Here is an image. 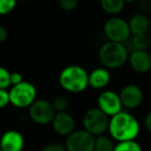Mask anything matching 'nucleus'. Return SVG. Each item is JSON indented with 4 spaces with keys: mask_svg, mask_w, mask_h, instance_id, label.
Wrapping results in <instances>:
<instances>
[{
    "mask_svg": "<svg viewBox=\"0 0 151 151\" xmlns=\"http://www.w3.org/2000/svg\"><path fill=\"white\" fill-rule=\"evenodd\" d=\"M9 92L11 104L17 108H29L36 101L35 87L26 81L13 86Z\"/></svg>",
    "mask_w": 151,
    "mask_h": 151,
    "instance_id": "39448f33",
    "label": "nucleus"
},
{
    "mask_svg": "<svg viewBox=\"0 0 151 151\" xmlns=\"http://www.w3.org/2000/svg\"><path fill=\"white\" fill-rule=\"evenodd\" d=\"M128 62L130 67L139 73H148L151 69V56L146 50H132L128 55Z\"/></svg>",
    "mask_w": 151,
    "mask_h": 151,
    "instance_id": "9b49d317",
    "label": "nucleus"
},
{
    "mask_svg": "<svg viewBox=\"0 0 151 151\" xmlns=\"http://www.w3.org/2000/svg\"><path fill=\"white\" fill-rule=\"evenodd\" d=\"M109 116L99 108H91L83 116L84 129L94 137L105 134L109 127Z\"/></svg>",
    "mask_w": 151,
    "mask_h": 151,
    "instance_id": "20e7f679",
    "label": "nucleus"
},
{
    "mask_svg": "<svg viewBox=\"0 0 151 151\" xmlns=\"http://www.w3.org/2000/svg\"><path fill=\"white\" fill-rule=\"evenodd\" d=\"M53 129L60 136H69L75 132V119L67 112L56 113L52 120Z\"/></svg>",
    "mask_w": 151,
    "mask_h": 151,
    "instance_id": "ddd939ff",
    "label": "nucleus"
},
{
    "mask_svg": "<svg viewBox=\"0 0 151 151\" xmlns=\"http://www.w3.org/2000/svg\"><path fill=\"white\" fill-rule=\"evenodd\" d=\"M11 85V73L5 67L0 66V89H6Z\"/></svg>",
    "mask_w": 151,
    "mask_h": 151,
    "instance_id": "412c9836",
    "label": "nucleus"
},
{
    "mask_svg": "<svg viewBox=\"0 0 151 151\" xmlns=\"http://www.w3.org/2000/svg\"><path fill=\"white\" fill-rule=\"evenodd\" d=\"M114 151H142V147L136 141L118 142L115 145Z\"/></svg>",
    "mask_w": 151,
    "mask_h": 151,
    "instance_id": "6ab92c4d",
    "label": "nucleus"
},
{
    "mask_svg": "<svg viewBox=\"0 0 151 151\" xmlns=\"http://www.w3.org/2000/svg\"><path fill=\"white\" fill-rule=\"evenodd\" d=\"M40 151H67L65 148V145L60 143H51L44 147Z\"/></svg>",
    "mask_w": 151,
    "mask_h": 151,
    "instance_id": "393cba45",
    "label": "nucleus"
},
{
    "mask_svg": "<svg viewBox=\"0 0 151 151\" xmlns=\"http://www.w3.org/2000/svg\"><path fill=\"white\" fill-rule=\"evenodd\" d=\"M140 9L142 11L143 14H147L151 11V4L150 1H146V0H142L140 3Z\"/></svg>",
    "mask_w": 151,
    "mask_h": 151,
    "instance_id": "bb28decb",
    "label": "nucleus"
},
{
    "mask_svg": "<svg viewBox=\"0 0 151 151\" xmlns=\"http://www.w3.org/2000/svg\"><path fill=\"white\" fill-rule=\"evenodd\" d=\"M55 114L52 103L47 99H36L29 107V117L34 123L40 125L52 123Z\"/></svg>",
    "mask_w": 151,
    "mask_h": 151,
    "instance_id": "6e6552de",
    "label": "nucleus"
},
{
    "mask_svg": "<svg viewBox=\"0 0 151 151\" xmlns=\"http://www.w3.org/2000/svg\"><path fill=\"white\" fill-rule=\"evenodd\" d=\"M124 0H101V6L104 12L110 15H117L124 9Z\"/></svg>",
    "mask_w": 151,
    "mask_h": 151,
    "instance_id": "dca6fc26",
    "label": "nucleus"
},
{
    "mask_svg": "<svg viewBox=\"0 0 151 151\" xmlns=\"http://www.w3.org/2000/svg\"><path fill=\"white\" fill-rule=\"evenodd\" d=\"M99 58L106 68H119L128 60L127 48L121 42L109 40L101 47Z\"/></svg>",
    "mask_w": 151,
    "mask_h": 151,
    "instance_id": "7ed1b4c3",
    "label": "nucleus"
},
{
    "mask_svg": "<svg viewBox=\"0 0 151 151\" xmlns=\"http://www.w3.org/2000/svg\"><path fill=\"white\" fill-rule=\"evenodd\" d=\"M7 38V30L3 26L0 25V44H2Z\"/></svg>",
    "mask_w": 151,
    "mask_h": 151,
    "instance_id": "c85d7f7f",
    "label": "nucleus"
},
{
    "mask_svg": "<svg viewBox=\"0 0 151 151\" xmlns=\"http://www.w3.org/2000/svg\"><path fill=\"white\" fill-rule=\"evenodd\" d=\"M115 144L111 137L106 136L105 134L95 137L94 151H114Z\"/></svg>",
    "mask_w": 151,
    "mask_h": 151,
    "instance_id": "f3484780",
    "label": "nucleus"
},
{
    "mask_svg": "<svg viewBox=\"0 0 151 151\" xmlns=\"http://www.w3.org/2000/svg\"><path fill=\"white\" fill-rule=\"evenodd\" d=\"M146 1H151V0H146Z\"/></svg>",
    "mask_w": 151,
    "mask_h": 151,
    "instance_id": "473e14b6",
    "label": "nucleus"
},
{
    "mask_svg": "<svg viewBox=\"0 0 151 151\" xmlns=\"http://www.w3.org/2000/svg\"><path fill=\"white\" fill-rule=\"evenodd\" d=\"M89 73L79 65H68L59 75V83L67 92L80 93L89 86Z\"/></svg>",
    "mask_w": 151,
    "mask_h": 151,
    "instance_id": "f03ea898",
    "label": "nucleus"
},
{
    "mask_svg": "<svg viewBox=\"0 0 151 151\" xmlns=\"http://www.w3.org/2000/svg\"><path fill=\"white\" fill-rule=\"evenodd\" d=\"M104 32L111 42L124 44L130 36L129 25L125 20L118 17L110 18L104 26Z\"/></svg>",
    "mask_w": 151,
    "mask_h": 151,
    "instance_id": "423d86ee",
    "label": "nucleus"
},
{
    "mask_svg": "<svg viewBox=\"0 0 151 151\" xmlns=\"http://www.w3.org/2000/svg\"><path fill=\"white\" fill-rule=\"evenodd\" d=\"M132 47L134 50H146L150 46V37L147 33L143 34H137L134 35L132 38Z\"/></svg>",
    "mask_w": 151,
    "mask_h": 151,
    "instance_id": "a211bd4d",
    "label": "nucleus"
},
{
    "mask_svg": "<svg viewBox=\"0 0 151 151\" xmlns=\"http://www.w3.org/2000/svg\"><path fill=\"white\" fill-rule=\"evenodd\" d=\"M97 108L109 117H112L122 111V104L119 94L112 90H105L101 92L97 99Z\"/></svg>",
    "mask_w": 151,
    "mask_h": 151,
    "instance_id": "1a4fd4ad",
    "label": "nucleus"
},
{
    "mask_svg": "<svg viewBox=\"0 0 151 151\" xmlns=\"http://www.w3.org/2000/svg\"><path fill=\"white\" fill-rule=\"evenodd\" d=\"M125 3H132V2H136L137 0H124Z\"/></svg>",
    "mask_w": 151,
    "mask_h": 151,
    "instance_id": "c756f323",
    "label": "nucleus"
},
{
    "mask_svg": "<svg viewBox=\"0 0 151 151\" xmlns=\"http://www.w3.org/2000/svg\"><path fill=\"white\" fill-rule=\"evenodd\" d=\"M23 82V76L20 73H11V83L13 86L18 85Z\"/></svg>",
    "mask_w": 151,
    "mask_h": 151,
    "instance_id": "a878e982",
    "label": "nucleus"
},
{
    "mask_svg": "<svg viewBox=\"0 0 151 151\" xmlns=\"http://www.w3.org/2000/svg\"><path fill=\"white\" fill-rule=\"evenodd\" d=\"M9 104H11L9 92L6 89H0V109L5 108Z\"/></svg>",
    "mask_w": 151,
    "mask_h": 151,
    "instance_id": "b1692460",
    "label": "nucleus"
},
{
    "mask_svg": "<svg viewBox=\"0 0 151 151\" xmlns=\"http://www.w3.org/2000/svg\"><path fill=\"white\" fill-rule=\"evenodd\" d=\"M108 130L117 142L134 141L140 134V124L132 114L121 111L110 118Z\"/></svg>",
    "mask_w": 151,
    "mask_h": 151,
    "instance_id": "f257e3e1",
    "label": "nucleus"
},
{
    "mask_svg": "<svg viewBox=\"0 0 151 151\" xmlns=\"http://www.w3.org/2000/svg\"><path fill=\"white\" fill-rule=\"evenodd\" d=\"M111 81V75L106 67L95 68L89 73V86L94 89H103L109 85Z\"/></svg>",
    "mask_w": 151,
    "mask_h": 151,
    "instance_id": "4468645a",
    "label": "nucleus"
},
{
    "mask_svg": "<svg viewBox=\"0 0 151 151\" xmlns=\"http://www.w3.org/2000/svg\"><path fill=\"white\" fill-rule=\"evenodd\" d=\"M94 136L85 129H79L66 137L65 148L67 151H94Z\"/></svg>",
    "mask_w": 151,
    "mask_h": 151,
    "instance_id": "0eeeda50",
    "label": "nucleus"
},
{
    "mask_svg": "<svg viewBox=\"0 0 151 151\" xmlns=\"http://www.w3.org/2000/svg\"><path fill=\"white\" fill-rule=\"evenodd\" d=\"M144 125H145V128H146L147 132L151 134V111L149 112V113L146 115V117H145Z\"/></svg>",
    "mask_w": 151,
    "mask_h": 151,
    "instance_id": "cd10ccee",
    "label": "nucleus"
},
{
    "mask_svg": "<svg viewBox=\"0 0 151 151\" xmlns=\"http://www.w3.org/2000/svg\"><path fill=\"white\" fill-rule=\"evenodd\" d=\"M58 3L62 11L71 12L78 6L79 0H58Z\"/></svg>",
    "mask_w": 151,
    "mask_h": 151,
    "instance_id": "5701e85b",
    "label": "nucleus"
},
{
    "mask_svg": "<svg viewBox=\"0 0 151 151\" xmlns=\"http://www.w3.org/2000/svg\"><path fill=\"white\" fill-rule=\"evenodd\" d=\"M52 106H53V108H54L56 113L66 112V110L68 109V107H69V101L65 96L60 95V96H57L53 99Z\"/></svg>",
    "mask_w": 151,
    "mask_h": 151,
    "instance_id": "aec40b11",
    "label": "nucleus"
},
{
    "mask_svg": "<svg viewBox=\"0 0 151 151\" xmlns=\"http://www.w3.org/2000/svg\"><path fill=\"white\" fill-rule=\"evenodd\" d=\"M18 0H0V15H7L15 9Z\"/></svg>",
    "mask_w": 151,
    "mask_h": 151,
    "instance_id": "4be33fe9",
    "label": "nucleus"
},
{
    "mask_svg": "<svg viewBox=\"0 0 151 151\" xmlns=\"http://www.w3.org/2000/svg\"><path fill=\"white\" fill-rule=\"evenodd\" d=\"M120 101H121L122 107L126 109H136L142 104L143 101V91L139 86L134 84L125 85L120 90L119 93Z\"/></svg>",
    "mask_w": 151,
    "mask_h": 151,
    "instance_id": "9d476101",
    "label": "nucleus"
},
{
    "mask_svg": "<svg viewBox=\"0 0 151 151\" xmlns=\"http://www.w3.org/2000/svg\"><path fill=\"white\" fill-rule=\"evenodd\" d=\"M128 25L132 35L147 33L150 28V20L145 14H137L132 17L128 22Z\"/></svg>",
    "mask_w": 151,
    "mask_h": 151,
    "instance_id": "2eb2a0df",
    "label": "nucleus"
},
{
    "mask_svg": "<svg viewBox=\"0 0 151 151\" xmlns=\"http://www.w3.org/2000/svg\"><path fill=\"white\" fill-rule=\"evenodd\" d=\"M20 1H28V0H20Z\"/></svg>",
    "mask_w": 151,
    "mask_h": 151,
    "instance_id": "7c9ffc66",
    "label": "nucleus"
},
{
    "mask_svg": "<svg viewBox=\"0 0 151 151\" xmlns=\"http://www.w3.org/2000/svg\"><path fill=\"white\" fill-rule=\"evenodd\" d=\"M24 145V137L18 130H7L0 139V148L2 151H22Z\"/></svg>",
    "mask_w": 151,
    "mask_h": 151,
    "instance_id": "f8f14e48",
    "label": "nucleus"
},
{
    "mask_svg": "<svg viewBox=\"0 0 151 151\" xmlns=\"http://www.w3.org/2000/svg\"><path fill=\"white\" fill-rule=\"evenodd\" d=\"M0 151H2V149H1V148H0Z\"/></svg>",
    "mask_w": 151,
    "mask_h": 151,
    "instance_id": "2f4dec72",
    "label": "nucleus"
}]
</instances>
